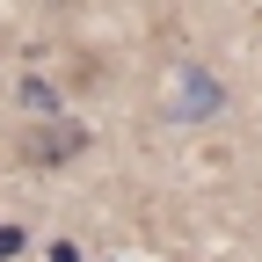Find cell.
<instances>
[{"mask_svg": "<svg viewBox=\"0 0 262 262\" xmlns=\"http://www.w3.org/2000/svg\"><path fill=\"white\" fill-rule=\"evenodd\" d=\"M80 153H88V124L44 117V131H29V139H22V160H29V168H66V160H80Z\"/></svg>", "mask_w": 262, "mask_h": 262, "instance_id": "cell-1", "label": "cell"}, {"mask_svg": "<svg viewBox=\"0 0 262 262\" xmlns=\"http://www.w3.org/2000/svg\"><path fill=\"white\" fill-rule=\"evenodd\" d=\"M219 102H226V88H219L211 73H182V102H175V117H219Z\"/></svg>", "mask_w": 262, "mask_h": 262, "instance_id": "cell-2", "label": "cell"}, {"mask_svg": "<svg viewBox=\"0 0 262 262\" xmlns=\"http://www.w3.org/2000/svg\"><path fill=\"white\" fill-rule=\"evenodd\" d=\"M22 110H29V117H58V95H51L44 80H22Z\"/></svg>", "mask_w": 262, "mask_h": 262, "instance_id": "cell-3", "label": "cell"}, {"mask_svg": "<svg viewBox=\"0 0 262 262\" xmlns=\"http://www.w3.org/2000/svg\"><path fill=\"white\" fill-rule=\"evenodd\" d=\"M22 248H29V233H22V226H0V262H15Z\"/></svg>", "mask_w": 262, "mask_h": 262, "instance_id": "cell-4", "label": "cell"}, {"mask_svg": "<svg viewBox=\"0 0 262 262\" xmlns=\"http://www.w3.org/2000/svg\"><path fill=\"white\" fill-rule=\"evenodd\" d=\"M51 262H80V248H73V241H58V248H51Z\"/></svg>", "mask_w": 262, "mask_h": 262, "instance_id": "cell-5", "label": "cell"}]
</instances>
